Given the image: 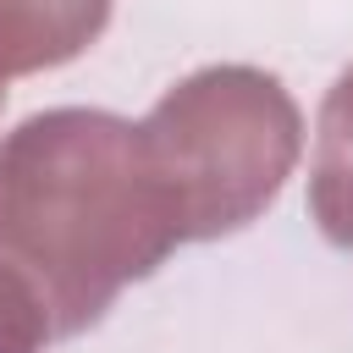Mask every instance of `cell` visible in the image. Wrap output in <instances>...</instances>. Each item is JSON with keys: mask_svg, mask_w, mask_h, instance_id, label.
<instances>
[{"mask_svg": "<svg viewBox=\"0 0 353 353\" xmlns=\"http://www.w3.org/2000/svg\"><path fill=\"white\" fill-rule=\"evenodd\" d=\"M320 171H314V210L336 243H353V72L331 88L320 121Z\"/></svg>", "mask_w": 353, "mask_h": 353, "instance_id": "1", "label": "cell"}]
</instances>
